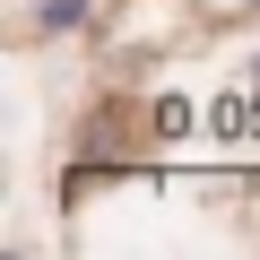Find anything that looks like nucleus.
<instances>
[{
    "mask_svg": "<svg viewBox=\"0 0 260 260\" xmlns=\"http://www.w3.org/2000/svg\"><path fill=\"white\" fill-rule=\"evenodd\" d=\"M148 130H156V139H191V104L182 95H156L148 104Z\"/></svg>",
    "mask_w": 260,
    "mask_h": 260,
    "instance_id": "nucleus-2",
    "label": "nucleus"
},
{
    "mask_svg": "<svg viewBox=\"0 0 260 260\" xmlns=\"http://www.w3.org/2000/svg\"><path fill=\"white\" fill-rule=\"evenodd\" d=\"M243 87H260V52H251V61H243Z\"/></svg>",
    "mask_w": 260,
    "mask_h": 260,
    "instance_id": "nucleus-3",
    "label": "nucleus"
},
{
    "mask_svg": "<svg viewBox=\"0 0 260 260\" xmlns=\"http://www.w3.org/2000/svg\"><path fill=\"white\" fill-rule=\"evenodd\" d=\"M95 9H104V0H35V9H26V35H44V44L87 35V26H95Z\"/></svg>",
    "mask_w": 260,
    "mask_h": 260,
    "instance_id": "nucleus-1",
    "label": "nucleus"
}]
</instances>
